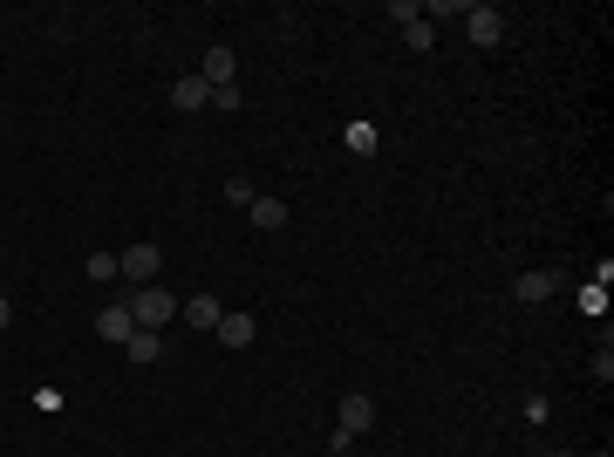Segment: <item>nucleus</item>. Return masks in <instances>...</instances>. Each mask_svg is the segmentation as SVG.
<instances>
[{
    "instance_id": "nucleus-6",
    "label": "nucleus",
    "mask_w": 614,
    "mask_h": 457,
    "mask_svg": "<svg viewBox=\"0 0 614 457\" xmlns=\"http://www.w3.org/2000/svg\"><path fill=\"white\" fill-rule=\"evenodd\" d=\"M342 144H348L355 157H376V144H383V130H376L369 116H348V123H342Z\"/></svg>"
},
{
    "instance_id": "nucleus-8",
    "label": "nucleus",
    "mask_w": 614,
    "mask_h": 457,
    "mask_svg": "<svg viewBox=\"0 0 614 457\" xmlns=\"http://www.w3.org/2000/svg\"><path fill=\"white\" fill-rule=\"evenodd\" d=\"M232 69H239V62H232V48H226V41H212V48H205V62H198V76L212 82V89H226Z\"/></svg>"
},
{
    "instance_id": "nucleus-4",
    "label": "nucleus",
    "mask_w": 614,
    "mask_h": 457,
    "mask_svg": "<svg viewBox=\"0 0 614 457\" xmlns=\"http://www.w3.org/2000/svg\"><path fill=\"white\" fill-rule=\"evenodd\" d=\"M96 335H103L110 348L130 342V335H137V321H130V301H110V307H103V314H96Z\"/></svg>"
},
{
    "instance_id": "nucleus-10",
    "label": "nucleus",
    "mask_w": 614,
    "mask_h": 457,
    "mask_svg": "<svg viewBox=\"0 0 614 457\" xmlns=\"http://www.w3.org/2000/svg\"><path fill=\"white\" fill-rule=\"evenodd\" d=\"M369 423H376V403H369L362 389H348V396H342V423H335V430H355V437H362Z\"/></svg>"
},
{
    "instance_id": "nucleus-2",
    "label": "nucleus",
    "mask_w": 614,
    "mask_h": 457,
    "mask_svg": "<svg viewBox=\"0 0 614 457\" xmlns=\"http://www.w3.org/2000/svg\"><path fill=\"white\" fill-rule=\"evenodd\" d=\"M116 280H130V287H157V246H151V239H137V246L116 253Z\"/></svg>"
},
{
    "instance_id": "nucleus-17",
    "label": "nucleus",
    "mask_w": 614,
    "mask_h": 457,
    "mask_svg": "<svg viewBox=\"0 0 614 457\" xmlns=\"http://www.w3.org/2000/svg\"><path fill=\"white\" fill-rule=\"evenodd\" d=\"M7 328H14V301L0 294V335H7Z\"/></svg>"
},
{
    "instance_id": "nucleus-3",
    "label": "nucleus",
    "mask_w": 614,
    "mask_h": 457,
    "mask_svg": "<svg viewBox=\"0 0 614 457\" xmlns=\"http://www.w3.org/2000/svg\"><path fill=\"white\" fill-rule=\"evenodd\" d=\"M464 21H471V41H478V48H499V41H505V14H499V7H478V0H471Z\"/></svg>"
},
{
    "instance_id": "nucleus-14",
    "label": "nucleus",
    "mask_w": 614,
    "mask_h": 457,
    "mask_svg": "<svg viewBox=\"0 0 614 457\" xmlns=\"http://www.w3.org/2000/svg\"><path fill=\"white\" fill-rule=\"evenodd\" d=\"M403 41L423 55V48H437V28H430V21H410V28H403Z\"/></svg>"
},
{
    "instance_id": "nucleus-12",
    "label": "nucleus",
    "mask_w": 614,
    "mask_h": 457,
    "mask_svg": "<svg viewBox=\"0 0 614 457\" xmlns=\"http://www.w3.org/2000/svg\"><path fill=\"white\" fill-rule=\"evenodd\" d=\"M246 212H253V226H260V232H280V226H287V205H280V198H253Z\"/></svg>"
},
{
    "instance_id": "nucleus-18",
    "label": "nucleus",
    "mask_w": 614,
    "mask_h": 457,
    "mask_svg": "<svg viewBox=\"0 0 614 457\" xmlns=\"http://www.w3.org/2000/svg\"><path fill=\"white\" fill-rule=\"evenodd\" d=\"M553 457H574V451H553Z\"/></svg>"
},
{
    "instance_id": "nucleus-19",
    "label": "nucleus",
    "mask_w": 614,
    "mask_h": 457,
    "mask_svg": "<svg viewBox=\"0 0 614 457\" xmlns=\"http://www.w3.org/2000/svg\"><path fill=\"white\" fill-rule=\"evenodd\" d=\"M601 457H608V451H601Z\"/></svg>"
},
{
    "instance_id": "nucleus-9",
    "label": "nucleus",
    "mask_w": 614,
    "mask_h": 457,
    "mask_svg": "<svg viewBox=\"0 0 614 457\" xmlns=\"http://www.w3.org/2000/svg\"><path fill=\"white\" fill-rule=\"evenodd\" d=\"M226 348H253V335H260V321L253 314H219V328H212Z\"/></svg>"
},
{
    "instance_id": "nucleus-13",
    "label": "nucleus",
    "mask_w": 614,
    "mask_h": 457,
    "mask_svg": "<svg viewBox=\"0 0 614 457\" xmlns=\"http://www.w3.org/2000/svg\"><path fill=\"white\" fill-rule=\"evenodd\" d=\"M123 355H130V362H157V355H164V335H151V328H137V335L123 342Z\"/></svg>"
},
{
    "instance_id": "nucleus-5",
    "label": "nucleus",
    "mask_w": 614,
    "mask_h": 457,
    "mask_svg": "<svg viewBox=\"0 0 614 457\" xmlns=\"http://www.w3.org/2000/svg\"><path fill=\"white\" fill-rule=\"evenodd\" d=\"M205 103H212V82H205V76H178V82H171V110H178V116L205 110Z\"/></svg>"
},
{
    "instance_id": "nucleus-11",
    "label": "nucleus",
    "mask_w": 614,
    "mask_h": 457,
    "mask_svg": "<svg viewBox=\"0 0 614 457\" xmlns=\"http://www.w3.org/2000/svg\"><path fill=\"white\" fill-rule=\"evenodd\" d=\"M178 314H185L192 328H219V314H226V307H219V294H192V301H178Z\"/></svg>"
},
{
    "instance_id": "nucleus-1",
    "label": "nucleus",
    "mask_w": 614,
    "mask_h": 457,
    "mask_svg": "<svg viewBox=\"0 0 614 457\" xmlns=\"http://www.w3.org/2000/svg\"><path fill=\"white\" fill-rule=\"evenodd\" d=\"M130 321L151 328V335H164V328L178 321V294H164V287H137V294H130Z\"/></svg>"
},
{
    "instance_id": "nucleus-16",
    "label": "nucleus",
    "mask_w": 614,
    "mask_h": 457,
    "mask_svg": "<svg viewBox=\"0 0 614 457\" xmlns=\"http://www.w3.org/2000/svg\"><path fill=\"white\" fill-rule=\"evenodd\" d=\"M389 21H403V28H410V21H423V7H417V0H389Z\"/></svg>"
},
{
    "instance_id": "nucleus-15",
    "label": "nucleus",
    "mask_w": 614,
    "mask_h": 457,
    "mask_svg": "<svg viewBox=\"0 0 614 457\" xmlns=\"http://www.w3.org/2000/svg\"><path fill=\"white\" fill-rule=\"evenodd\" d=\"M89 280H103V287H110V280H116V253H89Z\"/></svg>"
},
{
    "instance_id": "nucleus-7",
    "label": "nucleus",
    "mask_w": 614,
    "mask_h": 457,
    "mask_svg": "<svg viewBox=\"0 0 614 457\" xmlns=\"http://www.w3.org/2000/svg\"><path fill=\"white\" fill-rule=\"evenodd\" d=\"M553 294H560V280H553V273H519V280H512V301H526V307L553 301Z\"/></svg>"
}]
</instances>
